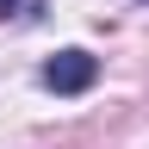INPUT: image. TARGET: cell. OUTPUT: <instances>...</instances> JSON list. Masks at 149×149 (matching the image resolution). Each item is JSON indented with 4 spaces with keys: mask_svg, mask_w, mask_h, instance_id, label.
Masks as SVG:
<instances>
[{
    "mask_svg": "<svg viewBox=\"0 0 149 149\" xmlns=\"http://www.w3.org/2000/svg\"><path fill=\"white\" fill-rule=\"evenodd\" d=\"M93 81H100V56H87V50H56L50 62H44V87L50 93H87Z\"/></svg>",
    "mask_w": 149,
    "mask_h": 149,
    "instance_id": "6da1fadb",
    "label": "cell"
},
{
    "mask_svg": "<svg viewBox=\"0 0 149 149\" xmlns=\"http://www.w3.org/2000/svg\"><path fill=\"white\" fill-rule=\"evenodd\" d=\"M19 6H25V0H0V19H13V13H19Z\"/></svg>",
    "mask_w": 149,
    "mask_h": 149,
    "instance_id": "7a4b0ae2",
    "label": "cell"
}]
</instances>
